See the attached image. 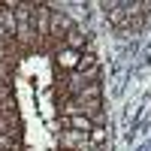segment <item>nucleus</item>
<instances>
[{
	"instance_id": "0eeeda50",
	"label": "nucleus",
	"mask_w": 151,
	"mask_h": 151,
	"mask_svg": "<svg viewBox=\"0 0 151 151\" xmlns=\"http://www.w3.org/2000/svg\"><path fill=\"white\" fill-rule=\"evenodd\" d=\"M9 100H15V97H12V82L0 79V103H9Z\"/></svg>"
},
{
	"instance_id": "6e6552de",
	"label": "nucleus",
	"mask_w": 151,
	"mask_h": 151,
	"mask_svg": "<svg viewBox=\"0 0 151 151\" xmlns=\"http://www.w3.org/2000/svg\"><path fill=\"white\" fill-rule=\"evenodd\" d=\"M6 40H9V36H6V33H3V30H0V42H6Z\"/></svg>"
},
{
	"instance_id": "423d86ee",
	"label": "nucleus",
	"mask_w": 151,
	"mask_h": 151,
	"mask_svg": "<svg viewBox=\"0 0 151 151\" xmlns=\"http://www.w3.org/2000/svg\"><path fill=\"white\" fill-rule=\"evenodd\" d=\"M88 136H91V148H94V151H100V148L106 145V130H103V127H94Z\"/></svg>"
},
{
	"instance_id": "1a4fd4ad",
	"label": "nucleus",
	"mask_w": 151,
	"mask_h": 151,
	"mask_svg": "<svg viewBox=\"0 0 151 151\" xmlns=\"http://www.w3.org/2000/svg\"><path fill=\"white\" fill-rule=\"evenodd\" d=\"M85 151H94V148H85Z\"/></svg>"
},
{
	"instance_id": "f257e3e1",
	"label": "nucleus",
	"mask_w": 151,
	"mask_h": 151,
	"mask_svg": "<svg viewBox=\"0 0 151 151\" xmlns=\"http://www.w3.org/2000/svg\"><path fill=\"white\" fill-rule=\"evenodd\" d=\"M48 3H33V12H30V21H33V33L40 40V52L45 48V40H48Z\"/></svg>"
},
{
	"instance_id": "f03ea898",
	"label": "nucleus",
	"mask_w": 151,
	"mask_h": 151,
	"mask_svg": "<svg viewBox=\"0 0 151 151\" xmlns=\"http://www.w3.org/2000/svg\"><path fill=\"white\" fill-rule=\"evenodd\" d=\"M58 145L64 151H85V148H91V136L79 130H64L58 136Z\"/></svg>"
},
{
	"instance_id": "7ed1b4c3",
	"label": "nucleus",
	"mask_w": 151,
	"mask_h": 151,
	"mask_svg": "<svg viewBox=\"0 0 151 151\" xmlns=\"http://www.w3.org/2000/svg\"><path fill=\"white\" fill-rule=\"evenodd\" d=\"M79 58H82V52H73V48H67V45H58L55 48V64L60 70H67V73H76Z\"/></svg>"
},
{
	"instance_id": "39448f33",
	"label": "nucleus",
	"mask_w": 151,
	"mask_h": 151,
	"mask_svg": "<svg viewBox=\"0 0 151 151\" xmlns=\"http://www.w3.org/2000/svg\"><path fill=\"white\" fill-rule=\"evenodd\" d=\"M18 148V133H0V151H15Z\"/></svg>"
},
{
	"instance_id": "20e7f679",
	"label": "nucleus",
	"mask_w": 151,
	"mask_h": 151,
	"mask_svg": "<svg viewBox=\"0 0 151 151\" xmlns=\"http://www.w3.org/2000/svg\"><path fill=\"white\" fill-rule=\"evenodd\" d=\"M67 121V130H79V133H91L94 130V121L88 115H64Z\"/></svg>"
}]
</instances>
